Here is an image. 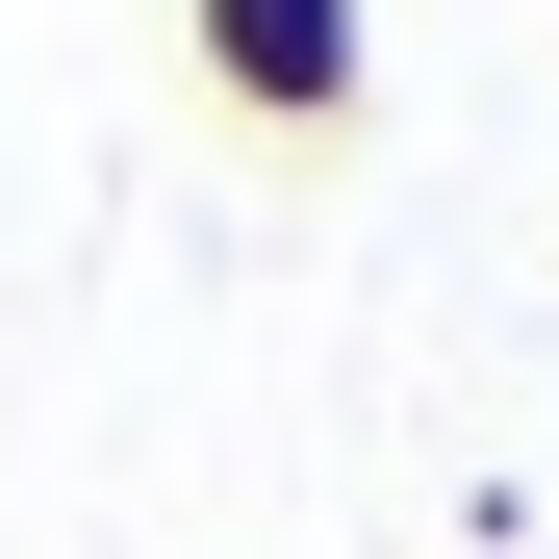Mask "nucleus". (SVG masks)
Masks as SVG:
<instances>
[{"label": "nucleus", "mask_w": 559, "mask_h": 559, "mask_svg": "<svg viewBox=\"0 0 559 559\" xmlns=\"http://www.w3.org/2000/svg\"><path fill=\"white\" fill-rule=\"evenodd\" d=\"M178 26H204V103H254V128H356V76H382L356 0H178Z\"/></svg>", "instance_id": "nucleus-1"}]
</instances>
